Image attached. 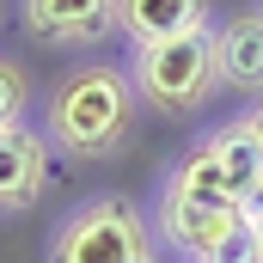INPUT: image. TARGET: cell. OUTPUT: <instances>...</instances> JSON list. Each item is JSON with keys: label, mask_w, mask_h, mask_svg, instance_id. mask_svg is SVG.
Returning <instances> with one entry per match:
<instances>
[{"label": "cell", "mask_w": 263, "mask_h": 263, "mask_svg": "<svg viewBox=\"0 0 263 263\" xmlns=\"http://www.w3.org/2000/svg\"><path fill=\"white\" fill-rule=\"evenodd\" d=\"M135 123V80L117 67H80L49 98V129L73 159H104Z\"/></svg>", "instance_id": "cell-1"}, {"label": "cell", "mask_w": 263, "mask_h": 263, "mask_svg": "<svg viewBox=\"0 0 263 263\" xmlns=\"http://www.w3.org/2000/svg\"><path fill=\"white\" fill-rule=\"evenodd\" d=\"M135 98L165 110V117H184L196 110L202 98L220 86V49H214V31H184V37H165V43H135Z\"/></svg>", "instance_id": "cell-2"}, {"label": "cell", "mask_w": 263, "mask_h": 263, "mask_svg": "<svg viewBox=\"0 0 263 263\" xmlns=\"http://www.w3.org/2000/svg\"><path fill=\"white\" fill-rule=\"evenodd\" d=\"M49 263H153V239L123 196H104L67 214V227L49 245Z\"/></svg>", "instance_id": "cell-3"}, {"label": "cell", "mask_w": 263, "mask_h": 263, "mask_svg": "<svg viewBox=\"0 0 263 263\" xmlns=\"http://www.w3.org/2000/svg\"><path fill=\"white\" fill-rule=\"evenodd\" d=\"M43 178H49V147L43 135H31L25 123L0 129V214H18L43 196Z\"/></svg>", "instance_id": "cell-4"}, {"label": "cell", "mask_w": 263, "mask_h": 263, "mask_svg": "<svg viewBox=\"0 0 263 263\" xmlns=\"http://www.w3.org/2000/svg\"><path fill=\"white\" fill-rule=\"evenodd\" d=\"M25 25L43 43H98L117 25V0H25Z\"/></svg>", "instance_id": "cell-5"}, {"label": "cell", "mask_w": 263, "mask_h": 263, "mask_svg": "<svg viewBox=\"0 0 263 263\" xmlns=\"http://www.w3.org/2000/svg\"><path fill=\"white\" fill-rule=\"evenodd\" d=\"M239 214L245 208H220V202H196V196H184V190H165V202H159V233H165V245H178L184 257L196 263Z\"/></svg>", "instance_id": "cell-6"}, {"label": "cell", "mask_w": 263, "mask_h": 263, "mask_svg": "<svg viewBox=\"0 0 263 263\" xmlns=\"http://www.w3.org/2000/svg\"><path fill=\"white\" fill-rule=\"evenodd\" d=\"M117 25L135 43H165L184 31H208V0H117Z\"/></svg>", "instance_id": "cell-7"}, {"label": "cell", "mask_w": 263, "mask_h": 263, "mask_svg": "<svg viewBox=\"0 0 263 263\" xmlns=\"http://www.w3.org/2000/svg\"><path fill=\"white\" fill-rule=\"evenodd\" d=\"M214 49H220V86L263 92V12H245L227 31H214Z\"/></svg>", "instance_id": "cell-8"}, {"label": "cell", "mask_w": 263, "mask_h": 263, "mask_svg": "<svg viewBox=\"0 0 263 263\" xmlns=\"http://www.w3.org/2000/svg\"><path fill=\"white\" fill-rule=\"evenodd\" d=\"M202 147H208V159L227 172L233 196L245 202V196H251V184L263 178V141H257V129H251V123H227V129L208 135Z\"/></svg>", "instance_id": "cell-9"}, {"label": "cell", "mask_w": 263, "mask_h": 263, "mask_svg": "<svg viewBox=\"0 0 263 263\" xmlns=\"http://www.w3.org/2000/svg\"><path fill=\"white\" fill-rule=\"evenodd\" d=\"M172 190H184V196L196 202H220V208H245V202L233 196V184H227V172L208 159V147H196L184 165H178V178H172Z\"/></svg>", "instance_id": "cell-10"}, {"label": "cell", "mask_w": 263, "mask_h": 263, "mask_svg": "<svg viewBox=\"0 0 263 263\" xmlns=\"http://www.w3.org/2000/svg\"><path fill=\"white\" fill-rule=\"evenodd\" d=\"M196 263H257V233H251V220L239 214V220H233V227H227Z\"/></svg>", "instance_id": "cell-11"}, {"label": "cell", "mask_w": 263, "mask_h": 263, "mask_svg": "<svg viewBox=\"0 0 263 263\" xmlns=\"http://www.w3.org/2000/svg\"><path fill=\"white\" fill-rule=\"evenodd\" d=\"M25 67H12V62H0V129H12L18 123V110H25Z\"/></svg>", "instance_id": "cell-12"}, {"label": "cell", "mask_w": 263, "mask_h": 263, "mask_svg": "<svg viewBox=\"0 0 263 263\" xmlns=\"http://www.w3.org/2000/svg\"><path fill=\"white\" fill-rule=\"evenodd\" d=\"M245 123H251V129H257V141H263V104L251 110V117H245Z\"/></svg>", "instance_id": "cell-13"}, {"label": "cell", "mask_w": 263, "mask_h": 263, "mask_svg": "<svg viewBox=\"0 0 263 263\" xmlns=\"http://www.w3.org/2000/svg\"><path fill=\"white\" fill-rule=\"evenodd\" d=\"M251 233H257V263H263V214L251 220Z\"/></svg>", "instance_id": "cell-14"}]
</instances>
